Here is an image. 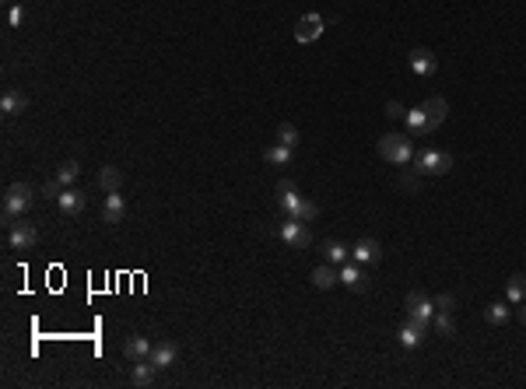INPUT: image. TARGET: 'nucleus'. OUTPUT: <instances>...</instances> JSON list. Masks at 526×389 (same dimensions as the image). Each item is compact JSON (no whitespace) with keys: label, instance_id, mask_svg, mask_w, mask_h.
Wrapping results in <instances>:
<instances>
[{"label":"nucleus","instance_id":"cd10ccee","mask_svg":"<svg viewBox=\"0 0 526 389\" xmlns=\"http://www.w3.org/2000/svg\"><path fill=\"white\" fill-rule=\"evenodd\" d=\"M298 130L291 127V123H281V127H277V144H285V147H291V151H295V147H298Z\"/></svg>","mask_w":526,"mask_h":389},{"label":"nucleus","instance_id":"a211bd4d","mask_svg":"<svg viewBox=\"0 0 526 389\" xmlns=\"http://www.w3.org/2000/svg\"><path fill=\"white\" fill-rule=\"evenodd\" d=\"M151 340L147 337H141V334H134V337H127V344H123V354H127V362H144V357L151 354Z\"/></svg>","mask_w":526,"mask_h":389},{"label":"nucleus","instance_id":"f03ea898","mask_svg":"<svg viewBox=\"0 0 526 389\" xmlns=\"http://www.w3.org/2000/svg\"><path fill=\"white\" fill-rule=\"evenodd\" d=\"M376 151H379V158H386L393 165H411L418 158L414 155V140H407L404 134H386V137H379Z\"/></svg>","mask_w":526,"mask_h":389},{"label":"nucleus","instance_id":"7ed1b4c3","mask_svg":"<svg viewBox=\"0 0 526 389\" xmlns=\"http://www.w3.org/2000/svg\"><path fill=\"white\" fill-rule=\"evenodd\" d=\"M36 203V190L28 183H11L8 193H4V221H18L21 214H28V207Z\"/></svg>","mask_w":526,"mask_h":389},{"label":"nucleus","instance_id":"f704fd0d","mask_svg":"<svg viewBox=\"0 0 526 389\" xmlns=\"http://www.w3.org/2000/svg\"><path fill=\"white\" fill-rule=\"evenodd\" d=\"M516 319L526 326V302H519V309H516Z\"/></svg>","mask_w":526,"mask_h":389},{"label":"nucleus","instance_id":"423d86ee","mask_svg":"<svg viewBox=\"0 0 526 389\" xmlns=\"http://www.w3.org/2000/svg\"><path fill=\"white\" fill-rule=\"evenodd\" d=\"M411 165H414L418 175H446L453 168V155L449 151H435V147H431V151H421Z\"/></svg>","mask_w":526,"mask_h":389},{"label":"nucleus","instance_id":"393cba45","mask_svg":"<svg viewBox=\"0 0 526 389\" xmlns=\"http://www.w3.org/2000/svg\"><path fill=\"white\" fill-rule=\"evenodd\" d=\"M291 158H295V151H291V147H285V144H270L267 151H263V162L267 165H288Z\"/></svg>","mask_w":526,"mask_h":389},{"label":"nucleus","instance_id":"412c9836","mask_svg":"<svg viewBox=\"0 0 526 389\" xmlns=\"http://www.w3.org/2000/svg\"><path fill=\"white\" fill-rule=\"evenodd\" d=\"M154 372H158V368H154L147 357H144V362H134V365H130V382L141 386V389H147V386L154 382Z\"/></svg>","mask_w":526,"mask_h":389},{"label":"nucleus","instance_id":"dca6fc26","mask_svg":"<svg viewBox=\"0 0 526 389\" xmlns=\"http://www.w3.org/2000/svg\"><path fill=\"white\" fill-rule=\"evenodd\" d=\"M396 340H400V347H407V351H414V347H421L425 344V326H418V323H404L396 330Z\"/></svg>","mask_w":526,"mask_h":389},{"label":"nucleus","instance_id":"2eb2a0df","mask_svg":"<svg viewBox=\"0 0 526 389\" xmlns=\"http://www.w3.org/2000/svg\"><path fill=\"white\" fill-rule=\"evenodd\" d=\"M309 281H313V288H316V291H330V288H337V284H340V274L333 271V263H326V260H323V263L316 266V271H313V277H309Z\"/></svg>","mask_w":526,"mask_h":389},{"label":"nucleus","instance_id":"6ab92c4d","mask_svg":"<svg viewBox=\"0 0 526 389\" xmlns=\"http://www.w3.org/2000/svg\"><path fill=\"white\" fill-rule=\"evenodd\" d=\"M404 123H407V130H411L414 137H431V130H428V112H425V105H418V109H407Z\"/></svg>","mask_w":526,"mask_h":389},{"label":"nucleus","instance_id":"9b49d317","mask_svg":"<svg viewBox=\"0 0 526 389\" xmlns=\"http://www.w3.org/2000/svg\"><path fill=\"white\" fill-rule=\"evenodd\" d=\"M176 357H179V347H176L172 340H162V344H154V347H151L147 362L162 372V368H172V365H176Z\"/></svg>","mask_w":526,"mask_h":389},{"label":"nucleus","instance_id":"2f4dec72","mask_svg":"<svg viewBox=\"0 0 526 389\" xmlns=\"http://www.w3.org/2000/svg\"><path fill=\"white\" fill-rule=\"evenodd\" d=\"M25 21V8L21 4H11V11H8V25L14 28V25H21Z\"/></svg>","mask_w":526,"mask_h":389},{"label":"nucleus","instance_id":"f3484780","mask_svg":"<svg viewBox=\"0 0 526 389\" xmlns=\"http://www.w3.org/2000/svg\"><path fill=\"white\" fill-rule=\"evenodd\" d=\"M56 207H60V211H64V214H81L84 211V193L81 190H71V186H64V193H60L56 197Z\"/></svg>","mask_w":526,"mask_h":389},{"label":"nucleus","instance_id":"b1692460","mask_svg":"<svg viewBox=\"0 0 526 389\" xmlns=\"http://www.w3.org/2000/svg\"><path fill=\"white\" fill-rule=\"evenodd\" d=\"M484 319H488V326H505V323L512 319V309H509L505 302H491V305L484 309Z\"/></svg>","mask_w":526,"mask_h":389},{"label":"nucleus","instance_id":"72a5a7b5","mask_svg":"<svg viewBox=\"0 0 526 389\" xmlns=\"http://www.w3.org/2000/svg\"><path fill=\"white\" fill-rule=\"evenodd\" d=\"M400 186H404V190H414V193H418V172H414V175L407 172L404 179H400Z\"/></svg>","mask_w":526,"mask_h":389},{"label":"nucleus","instance_id":"a878e982","mask_svg":"<svg viewBox=\"0 0 526 389\" xmlns=\"http://www.w3.org/2000/svg\"><path fill=\"white\" fill-rule=\"evenodd\" d=\"M99 186H102L106 193H112V190H119V186H123V172H119L116 165H106V168L99 172Z\"/></svg>","mask_w":526,"mask_h":389},{"label":"nucleus","instance_id":"ddd939ff","mask_svg":"<svg viewBox=\"0 0 526 389\" xmlns=\"http://www.w3.org/2000/svg\"><path fill=\"white\" fill-rule=\"evenodd\" d=\"M425 112H428V130L435 134V130L446 123V116H449V102H446L442 95H431V99L425 102Z\"/></svg>","mask_w":526,"mask_h":389},{"label":"nucleus","instance_id":"6e6552de","mask_svg":"<svg viewBox=\"0 0 526 389\" xmlns=\"http://www.w3.org/2000/svg\"><path fill=\"white\" fill-rule=\"evenodd\" d=\"M351 260L361 263V266H376L383 260V242L379 238H358V242L351 246Z\"/></svg>","mask_w":526,"mask_h":389},{"label":"nucleus","instance_id":"aec40b11","mask_svg":"<svg viewBox=\"0 0 526 389\" xmlns=\"http://www.w3.org/2000/svg\"><path fill=\"white\" fill-rule=\"evenodd\" d=\"M348 256H351V249L340 242V238H326V242H323V260L326 263L340 266V263H348Z\"/></svg>","mask_w":526,"mask_h":389},{"label":"nucleus","instance_id":"4be33fe9","mask_svg":"<svg viewBox=\"0 0 526 389\" xmlns=\"http://www.w3.org/2000/svg\"><path fill=\"white\" fill-rule=\"evenodd\" d=\"M28 109V95L25 92H4V99H0V112L4 116H18Z\"/></svg>","mask_w":526,"mask_h":389},{"label":"nucleus","instance_id":"0eeeda50","mask_svg":"<svg viewBox=\"0 0 526 389\" xmlns=\"http://www.w3.org/2000/svg\"><path fill=\"white\" fill-rule=\"evenodd\" d=\"M39 242V231H36V225H28V221H11L8 225V246L11 249H32Z\"/></svg>","mask_w":526,"mask_h":389},{"label":"nucleus","instance_id":"473e14b6","mask_svg":"<svg viewBox=\"0 0 526 389\" xmlns=\"http://www.w3.org/2000/svg\"><path fill=\"white\" fill-rule=\"evenodd\" d=\"M386 116H390V119H404V116H407V109L400 105V102H386Z\"/></svg>","mask_w":526,"mask_h":389},{"label":"nucleus","instance_id":"bb28decb","mask_svg":"<svg viewBox=\"0 0 526 389\" xmlns=\"http://www.w3.org/2000/svg\"><path fill=\"white\" fill-rule=\"evenodd\" d=\"M77 175H81V165H77V162H64V165L56 168V179H60L64 186H74Z\"/></svg>","mask_w":526,"mask_h":389},{"label":"nucleus","instance_id":"c756f323","mask_svg":"<svg viewBox=\"0 0 526 389\" xmlns=\"http://www.w3.org/2000/svg\"><path fill=\"white\" fill-rule=\"evenodd\" d=\"M60 193H64V183H60V179H46V186H43V197L56 200Z\"/></svg>","mask_w":526,"mask_h":389},{"label":"nucleus","instance_id":"c85d7f7f","mask_svg":"<svg viewBox=\"0 0 526 389\" xmlns=\"http://www.w3.org/2000/svg\"><path fill=\"white\" fill-rule=\"evenodd\" d=\"M435 326H439V334H442V337H456V323H453V312L439 309V312H435Z\"/></svg>","mask_w":526,"mask_h":389},{"label":"nucleus","instance_id":"1a4fd4ad","mask_svg":"<svg viewBox=\"0 0 526 389\" xmlns=\"http://www.w3.org/2000/svg\"><path fill=\"white\" fill-rule=\"evenodd\" d=\"M323 28H326V18H323V14H305V18H298V25H295V39H298V42H316V39L323 36Z\"/></svg>","mask_w":526,"mask_h":389},{"label":"nucleus","instance_id":"5701e85b","mask_svg":"<svg viewBox=\"0 0 526 389\" xmlns=\"http://www.w3.org/2000/svg\"><path fill=\"white\" fill-rule=\"evenodd\" d=\"M505 298H509V305L526 302V274H512V277L505 281Z\"/></svg>","mask_w":526,"mask_h":389},{"label":"nucleus","instance_id":"f257e3e1","mask_svg":"<svg viewBox=\"0 0 526 389\" xmlns=\"http://www.w3.org/2000/svg\"><path fill=\"white\" fill-rule=\"evenodd\" d=\"M277 207H281L288 218H298V221H305V225L320 218V203L309 200V197H302V193L295 190L291 179H281V183H277Z\"/></svg>","mask_w":526,"mask_h":389},{"label":"nucleus","instance_id":"39448f33","mask_svg":"<svg viewBox=\"0 0 526 389\" xmlns=\"http://www.w3.org/2000/svg\"><path fill=\"white\" fill-rule=\"evenodd\" d=\"M277 238H281L285 246H291V249H309L313 246V231H309L305 221H298V218H285L281 225H277Z\"/></svg>","mask_w":526,"mask_h":389},{"label":"nucleus","instance_id":"4468645a","mask_svg":"<svg viewBox=\"0 0 526 389\" xmlns=\"http://www.w3.org/2000/svg\"><path fill=\"white\" fill-rule=\"evenodd\" d=\"M340 284L351 291H368V277L361 274V263H340Z\"/></svg>","mask_w":526,"mask_h":389},{"label":"nucleus","instance_id":"20e7f679","mask_svg":"<svg viewBox=\"0 0 526 389\" xmlns=\"http://www.w3.org/2000/svg\"><path fill=\"white\" fill-rule=\"evenodd\" d=\"M404 309H407V319L411 323H418V326H425V330H428V323L435 319V298H428L425 291H411L404 298Z\"/></svg>","mask_w":526,"mask_h":389},{"label":"nucleus","instance_id":"9d476101","mask_svg":"<svg viewBox=\"0 0 526 389\" xmlns=\"http://www.w3.org/2000/svg\"><path fill=\"white\" fill-rule=\"evenodd\" d=\"M407 67L418 74V77H431V74H435V67H439V60H435V53H431V49H411L407 53Z\"/></svg>","mask_w":526,"mask_h":389},{"label":"nucleus","instance_id":"f8f14e48","mask_svg":"<svg viewBox=\"0 0 526 389\" xmlns=\"http://www.w3.org/2000/svg\"><path fill=\"white\" fill-rule=\"evenodd\" d=\"M123 214H127V200H123V193H119V190L106 193V203H102V221H106V225H119V221H123Z\"/></svg>","mask_w":526,"mask_h":389},{"label":"nucleus","instance_id":"7c9ffc66","mask_svg":"<svg viewBox=\"0 0 526 389\" xmlns=\"http://www.w3.org/2000/svg\"><path fill=\"white\" fill-rule=\"evenodd\" d=\"M435 309H446V312H453V309H456V294H453V291H442V294L435 298Z\"/></svg>","mask_w":526,"mask_h":389},{"label":"nucleus","instance_id":"c9c22d12","mask_svg":"<svg viewBox=\"0 0 526 389\" xmlns=\"http://www.w3.org/2000/svg\"><path fill=\"white\" fill-rule=\"evenodd\" d=\"M8 4H14V0H8Z\"/></svg>","mask_w":526,"mask_h":389}]
</instances>
